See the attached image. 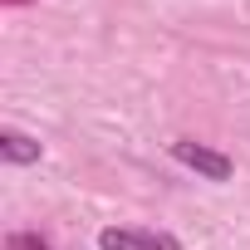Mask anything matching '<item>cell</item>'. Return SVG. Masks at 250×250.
Returning a JSON list of instances; mask_svg holds the SVG:
<instances>
[{
  "label": "cell",
  "instance_id": "3957f363",
  "mask_svg": "<svg viewBox=\"0 0 250 250\" xmlns=\"http://www.w3.org/2000/svg\"><path fill=\"white\" fill-rule=\"evenodd\" d=\"M0 157H5L10 167H30V162L44 157V147H40V138H30L20 128H0Z\"/></svg>",
  "mask_w": 250,
  "mask_h": 250
},
{
  "label": "cell",
  "instance_id": "7a4b0ae2",
  "mask_svg": "<svg viewBox=\"0 0 250 250\" xmlns=\"http://www.w3.org/2000/svg\"><path fill=\"white\" fill-rule=\"evenodd\" d=\"M98 250H182V240L172 230H152V226H103Z\"/></svg>",
  "mask_w": 250,
  "mask_h": 250
},
{
  "label": "cell",
  "instance_id": "6da1fadb",
  "mask_svg": "<svg viewBox=\"0 0 250 250\" xmlns=\"http://www.w3.org/2000/svg\"><path fill=\"white\" fill-rule=\"evenodd\" d=\"M167 152H172V162L191 167V172L206 177V182H230V172H235V162H230L226 152H216V147H206V143H196V138H177V143H167Z\"/></svg>",
  "mask_w": 250,
  "mask_h": 250
},
{
  "label": "cell",
  "instance_id": "277c9868",
  "mask_svg": "<svg viewBox=\"0 0 250 250\" xmlns=\"http://www.w3.org/2000/svg\"><path fill=\"white\" fill-rule=\"evenodd\" d=\"M5 250H54L44 235H35V230H10L5 235Z\"/></svg>",
  "mask_w": 250,
  "mask_h": 250
}]
</instances>
